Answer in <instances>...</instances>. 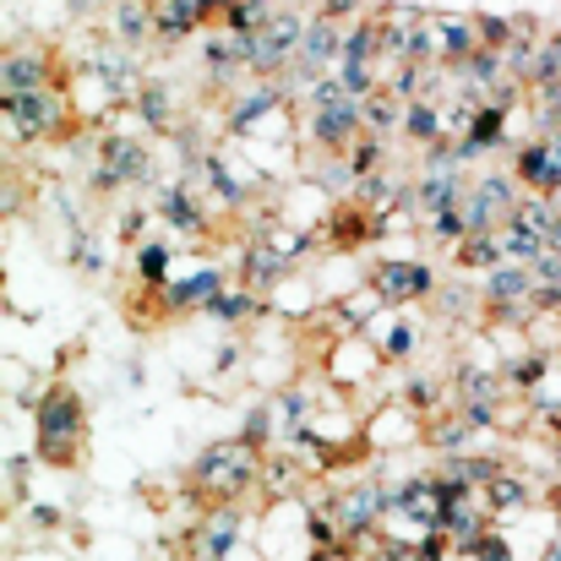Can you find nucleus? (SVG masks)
<instances>
[{
    "label": "nucleus",
    "instance_id": "nucleus-1",
    "mask_svg": "<svg viewBox=\"0 0 561 561\" xmlns=\"http://www.w3.org/2000/svg\"><path fill=\"white\" fill-rule=\"evenodd\" d=\"M33 447H38V458L55 463V469L82 463V447H88V409H82L77 387L55 381V387L38 392V403H33Z\"/></svg>",
    "mask_w": 561,
    "mask_h": 561
},
{
    "label": "nucleus",
    "instance_id": "nucleus-2",
    "mask_svg": "<svg viewBox=\"0 0 561 561\" xmlns=\"http://www.w3.org/2000/svg\"><path fill=\"white\" fill-rule=\"evenodd\" d=\"M262 447H251L245 436H224V442H213V447H202L196 453V463H191V485H196V496H207V502H240V496H251V485L262 480Z\"/></svg>",
    "mask_w": 561,
    "mask_h": 561
},
{
    "label": "nucleus",
    "instance_id": "nucleus-3",
    "mask_svg": "<svg viewBox=\"0 0 561 561\" xmlns=\"http://www.w3.org/2000/svg\"><path fill=\"white\" fill-rule=\"evenodd\" d=\"M5 131H11V148H16V142L66 137V131H71V93H66V82L5 99Z\"/></svg>",
    "mask_w": 561,
    "mask_h": 561
},
{
    "label": "nucleus",
    "instance_id": "nucleus-4",
    "mask_svg": "<svg viewBox=\"0 0 561 561\" xmlns=\"http://www.w3.org/2000/svg\"><path fill=\"white\" fill-rule=\"evenodd\" d=\"M518 202H524L518 175H480V181L469 186V196H463V224H469V234H496V229H507L513 213H518Z\"/></svg>",
    "mask_w": 561,
    "mask_h": 561
},
{
    "label": "nucleus",
    "instance_id": "nucleus-5",
    "mask_svg": "<svg viewBox=\"0 0 561 561\" xmlns=\"http://www.w3.org/2000/svg\"><path fill=\"white\" fill-rule=\"evenodd\" d=\"M148 148L137 137H121V131H104L99 137V153H93V186L99 191H121V186H137L148 175Z\"/></svg>",
    "mask_w": 561,
    "mask_h": 561
},
{
    "label": "nucleus",
    "instance_id": "nucleus-6",
    "mask_svg": "<svg viewBox=\"0 0 561 561\" xmlns=\"http://www.w3.org/2000/svg\"><path fill=\"white\" fill-rule=\"evenodd\" d=\"M366 284L381 295V306H414L436 295V273L425 262H376Z\"/></svg>",
    "mask_w": 561,
    "mask_h": 561
},
{
    "label": "nucleus",
    "instance_id": "nucleus-7",
    "mask_svg": "<svg viewBox=\"0 0 561 561\" xmlns=\"http://www.w3.org/2000/svg\"><path fill=\"white\" fill-rule=\"evenodd\" d=\"M0 82H5V99L16 93H38V88H55V55L49 44H11L5 49V66H0Z\"/></svg>",
    "mask_w": 561,
    "mask_h": 561
},
{
    "label": "nucleus",
    "instance_id": "nucleus-8",
    "mask_svg": "<svg viewBox=\"0 0 561 561\" xmlns=\"http://www.w3.org/2000/svg\"><path fill=\"white\" fill-rule=\"evenodd\" d=\"M463 196H469L463 170H425V175L414 181V191H409V213H414L420 224H431V218L463 207Z\"/></svg>",
    "mask_w": 561,
    "mask_h": 561
},
{
    "label": "nucleus",
    "instance_id": "nucleus-9",
    "mask_svg": "<svg viewBox=\"0 0 561 561\" xmlns=\"http://www.w3.org/2000/svg\"><path fill=\"white\" fill-rule=\"evenodd\" d=\"M284 104H289V88H284L278 77H273V82L251 77V88L229 104V131H234V137H245V131H256L273 110H284Z\"/></svg>",
    "mask_w": 561,
    "mask_h": 561
},
{
    "label": "nucleus",
    "instance_id": "nucleus-10",
    "mask_svg": "<svg viewBox=\"0 0 561 561\" xmlns=\"http://www.w3.org/2000/svg\"><path fill=\"white\" fill-rule=\"evenodd\" d=\"M240 524H245V507L240 502H213L207 518H202V529H196V561H229Z\"/></svg>",
    "mask_w": 561,
    "mask_h": 561
},
{
    "label": "nucleus",
    "instance_id": "nucleus-11",
    "mask_svg": "<svg viewBox=\"0 0 561 561\" xmlns=\"http://www.w3.org/2000/svg\"><path fill=\"white\" fill-rule=\"evenodd\" d=\"M513 175H518V186L535 191V196H557L561 191V159L551 153V142H546V137H535V142H524V148H518Z\"/></svg>",
    "mask_w": 561,
    "mask_h": 561
},
{
    "label": "nucleus",
    "instance_id": "nucleus-12",
    "mask_svg": "<svg viewBox=\"0 0 561 561\" xmlns=\"http://www.w3.org/2000/svg\"><path fill=\"white\" fill-rule=\"evenodd\" d=\"M284 267H289V256L278 251V240L251 234V245H245V256H240V284L262 295V289H273V284L284 278Z\"/></svg>",
    "mask_w": 561,
    "mask_h": 561
},
{
    "label": "nucleus",
    "instance_id": "nucleus-13",
    "mask_svg": "<svg viewBox=\"0 0 561 561\" xmlns=\"http://www.w3.org/2000/svg\"><path fill=\"white\" fill-rule=\"evenodd\" d=\"M218 295H224V273H218V267H207V273H191V278H181V284L159 289V306L181 317V311H207Z\"/></svg>",
    "mask_w": 561,
    "mask_h": 561
},
{
    "label": "nucleus",
    "instance_id": "nucleus-14",
    "mask_svg": "<svg viewBox=\"0 0 561 561\" xmlns=\"http://www.w3.org/2000/svg\"><path fill=\"white\" fill-rule=\"evenodd\" d=\"M202 22H207V16H202V0H153V38H159L164 49L191 38Z\"/></svg>",
    "mask_w": 561,
    "mask_h": 561
},
{
    "label": "nucleus",
    "instance_id": "nucleus-15",
    "mask_svg": "<svg viewBox=\"0 0 561 561\" xmlns=\"http://www.w3.org/2000/svg\"><path fill=\"white\" fill-rule=\"evenodd\" d=\"M431 22H436V49H442V66H463L474 49H485V44H480L474 16H431Z\"/></svg>",
    "mask_w": 561,
    "mask_h": 561
},
{
    "label": "nucleus",
    "instance_id": "nucleus-16",
    "mask_svg": "<svg viewBox=\"0 0 561 561\" xmlns=\"http://www.w3.org/2000/svg\"><path fill=\"white\" fill-rule=\"evenodd\" d=\"M403 137H409L414 148L447 142V104H436V99H414V104L403 110Z\"/></svg>",
    "mask_w": 561,
    "mask_h": 561
},
{
    "label": "nucleus",
    "instance_id": "nucleus-17",
    "mask_svg": "<svg viewBox=\"0 0 561 561\" xmlns=\"http://www.w3.org/2000/svg\"><path fill=\"white\" fill-rule=\"evenodd\" d=\"M535 507V485L524 480V474H496L491 485H485V513L491 518H502V513H529Z\"/></svg>",
    "mask_w": 561,
    "mask_h": 561
},
{
    "label": "nucleus",
    "instance_id": "nucleus-18",
    "mask_svg": "<svg viewBox=\"0 0 561 561\" xmlns=\"http://www.w3.org/2000/svg\"><path fill=\"white\" fill-rule=\"evenodd\" d=\"M376 229H381V218H376L371 207H355V202H344V213H333V224H328V234H333V245H339V251L366 245Z\"/></svg>",
    "mask_w": 561,
    "mask_h": 561
},
{
    "label": "nucleus",
    "instance_id": "nucleus-19",
    "mask_svg": "<svg viewBox=\"0 0 561 561\" xmlns=\"http://www.w3.org/2000/svg\"><path fill=\"white\" fill-rule=\"evenodd\" d=\"M453 262H458L463 273H491V267H502V262H507L502 229H496V234H469V240H458V245H453Z\"/></svg>",
    "mask_w": 561,
    "mask_h": 561
},
{
    "label": "nucleus",
    "instance_id": "nucleus-20",
    "mask_svg": "<svg viewBox=\"0 0 561 561\" xmlns=\"http://www.w3.org/2000/svg\"><path fill=\"white\" fill-rule=\"evenodd\" d=\"M453 392H458V403H496L507 392V376L480 371V366H458L453 371Z\"/></svg>",
    "mask_w": 561,
    "mask_h": 561
},
{
    "label": "nucleus",
    "instance_id": "nucleus-21",
    "mask_svg": "<svg viewBox=\"0 0 561 561\" xmlns=\"http://www.w3.org/2000/svg\"><path fill=\"white\" fill-rule=\"evenodd\" d=\"M110 27H115L121 44H148L153 38V5L148 0H121L110 11Z\"/></svg>",
    "mask_w": 561,
    "mask_h": 561
},
{
    "label": "nucleus",
    "instance_id": "nucleus-22",
    "mask_svg": "<svg viewBox=\"0 0 561 561\" xmlns=\"http://www.w3.org/2000/svg\"><path fill=\"white\" fill-rule=\"evenodd\" d=\"M403 99L392 93V88H376L371 99H360V115H366V131H376V137H387V131H403Z\"/></svg>",
    "mask_w": 561,
    "mask_h": 561
},
{
    "label": "nucleus",
    "instance_id": "nucleus-23",
    "mask_svg": "<svg viewBox=\"0 0 561 561\" xmlns=\"http://www.w3.org/2000/svg\"><path fill=\"white\" fill-rule=\"evenodd\" d=\"M159 213H164L175 229H186V234H202V229H207V213L191 202L186 186H164L159 191Z\"/></svg>",
    "mask_w": 561,
    "mask_h": 561
},
{
    "label": "nucleus",
    "instance_id": "nucleus-24",
    "mask_svg": "<svg viewBox=\"0 0 561 561\" xmlns=\"http://www.w3.org/2000/svg\"><path fill=\"white\" fill-rule=\"evenodd\" d=\"M561 82V33H546V44L535 49V60H529V71H524V88L529 93H540V88H551Z\"/></svg>",
    "mask_w": 561,
    "mask_h": 561
},
{
    "label": "nucleus",
    "instance_id": "nucleus-25",
    "mask_svg": "<svg viewBox=\"0 0 561 561\" xmlns=\"http://www.w3.org/2000/svg\"><path fill=\"white\" fill-rule=\"evenodd\" d=\"M137 110H142V121H148L153 131H170V126H175L170 88H159V82H142V93H137Z\"/></svg>",
    "mask_w": 561,
    "mask_h": 561
},
{
    "label": "nucleus",
    "instance_id": "nucleus-26",
    "mask_svg": "<svg viewBox=\"0 0 561 561\" xmlns=\"http://www.w3.org/2000/svg\"><path fill=\"white\" fill-rule=\"evenodd\" d=\"M256 311H262L256 289H240V295H218V300L207 306V317H213V322H245V317H256Z\"/></svg>",
    "mask_w": 561,
    "mask_h": 561
},
{
    "label": "nucleus",
    "instance_id": "nucleus-27",
    "mask_svg": "<svg viewBox=\"0 0 561 561\" xmlns=\"http://www.w3.org/2000/svg\"><path fill=\"white\" fill-rule=\"evenodd\" d=\"M546 371H551V355H546V350H535V355H524V360H513V366H507V387H513V392H529V387H540V381H546Z\"/></svg>",
    "mask_w": 561,
    "mask_h": 561
},
{
    "label": "nucleus",
    "instance_id": "nucleus-28",
    "mask_svg": "<svg viewBox=\"0 0 561 561\" xmlns=\"http://www.w3.org/2000/svg\"><path fill=\"white\" fill-rule=\"evenodd\" d=\"M381 153H387V148H381V137H376V131H360V137H355V148H350L344 159H350V170L366 181V175H381Z\"/></svg>",
    "mask_w": 561,
    "mask_h": 561
},
{
    "label": "nucleus",
    "instance_id": "nucleus-29",
    "mask_svg": "<svg viewBox=\"0 0 561 561\" xmlns=\"http://www.w3.org/2000/svg\"><path fill=\"white\" fill-rule=\"evenodd\" d=\"M262 480H267V491H273L278 502H289V485H300V463H295V458H267V463H262Z\"/></svg>",
    "mask_w": 561,
    "mask_h": 561
},
{
    "label": "nucleus",
    "instance_id": "nucleus-30",
    "mask_svg": "<svg viewBox=\"0 0 561 561\" xmlns=\"http://www.w3.org/2000/svg\"><path fill=\"white\" fill-rule=\"evenodd\" d=\"M535 126H540V137H551L561 126V82H551V88L535 93Z\"/></svg>",
    "mask_w": 561,
    "mask_h": 561
},
{
    "label": "nucleus",
    "instance_id": "nucleus-31",
    "mask_svg": "<svg viewBox=\"0 0 561 561\" xmlns=\"http://www.w3.org/2000/svg\"><path fill=\"white\" fill-rule=\"evenodd\" d=\"M474 27H480V44L485 49H513V16H474Z\"/></svg>",
    "mask_w": 561,
    "mask_h": 561
},
{
    "label": "nucleus",
    "instance_id": "nucleus-32",
    "mask_svg": "<svg viewBox=\"0 0 561 561\" xmlns=\"http://www.w3.org/2000/svg\"><path fill=\"white\" fill-rule=\"evenodd\" d=\"M273 425H278V420H273V409H267V403H256V409L245 414V425H240V436H245L251 447H267V442H273Z\"/></svg>",
    "mask_w": 561,
    "mask_h": 561
},
{
    "label": "nucleus",
    "instance_id": "nucleus-33",
    "mask_svg": "<svg viewBox=\"0 0 561 561\" xmlns=\"http://www.w3.org/2000/svg\"><path fill=\"white\" fill-rule=\"evenodd\" d=\"M436 398H442V387H436V381H425V376H414V381L403 387L409 414H431V409H436Z\"/></svg>",
    "mask_w": 561,
    "mask_h": 561
},
{
    "label": "nucleus",
    "instance_id": "nucleus-34",
    "mask_svg": "<svg viewBox=\"0 0 561 561\" xmlns=\"http://www.w3.org/2000/svg\"><path fill=\"white\" fill-rule=\"evenodd\" d=\"M431 234H436L442 245H458V240H469V224H463V207H453V213H442V218H431Z\"/></svg>",
    "mask_w": 561,
    "mask_h": 561
},
{
    "label": "nucleus",
    "instance_id": "nucleus-35",
    "mask_svg": "<svg viewBox=\"0 0 561 561\" xmlns=\"http://www.w3.org/2000/svg\"><path fill=\"white\" fill-rule=\"evenodd\" d=\"M164 273H170V245H142V284L164 289Z\"/></svg>",
    "mask_w": 561,
    "mask_h": 561
},
{
    "label": "nucleus",
    "instance_id": "nucleus-36",
    "mask_svg": "<svg viewBox=\"0 0 561 561\" xmlns=\"http://www.w3.org/2000/svg\"><path fill=\"white\" fill-rule=\"evenodd\" d=\"M469 561H518V557H513V540H502V535L491 529V535L469 551Z\"/></svg>",
    "mask_w": 561,
    "mask_h": 561
},
{
    "label": "nucleus",
    "instance_id": "nucleus-37",
    "mask_svg": "<svg viewBox=\"0 0 561 561\" xmlns=\"http://www.w3.org/2000/svg\"><path fill=\"white\" fill-rule=\"evenodd\" d=\"M409 350H414V328H403V322H398V328L381 339V360H403Z\"/></svg>",
    "mask_w": 561,
    "mask_h": 561
},
{
    "label": "nucleus",
    "instance_id": "nucleus-38",
    "mask_svg": "<svg viewBox=\"0 0 561 561\" xmlns=\"http://www.w3.org/2000/svg\"><path fill=\"white\" fill-rule=\"evenodd\" d=\"M381 561H442V557H431L425 546H392V540H381Z\"/></svg>",
    "mask_w": 561,
    "mask_h": 561
},
{
    "label": "nucleus",
    "instance_id": "nucleus-39",
    "mask_svg": "<svg viewBox=\"0 0 561 561\" xmlns=\"http://www.w3.org/2000/svg\"><path fill=\"white\" fill-rule=\"evenodd\" d=\"M360 5H371V0H322L317 11H328V16H339V22H355V16H360Z\"/></svg>",
    "mask_w": 561,
    "mask_h": 561
},
{
    "label": "nucleus",
    "instance_id": "nucleus-40",
    "mask_svg": "<svg viewBox=\"0 0 561 561\" xmlns=\"http://www.w3.org/2000/svg\"><path fill=\"white\" fill-rule=\"evenodd\" d=\"M469 306H474L469 289H447V295H442V311H447V317H458V311H469Z\"/></svg>",
    "mask_w": 561,
    "mask_h": 561
},
{
    "label": "nucleus",
    "instance_id": "nucleus-41",
    "mask_svg": "<svg viewBox=\"0 0 561 561\" xmlns=\"http://www.w3.org/2000/svg\"><path fill=\"white\" fill-rule=\"evenodd\" d=\"M234 360H240V350H234V344H224V350H218V371H229Z\"/></svg>",
    "mask_w": 561,
    "mask_h": 561
},
{
    "label": "nucleus",
    "instance_id": "nucleus-42",
    "mask_svg": "<svg viewBox=\"0 0 561 561\" xmlns=\"http://www.w3.org/2000/svg\"><path fill=\"white\" fill-rule=\"evenodd\" d=\"M540 561H561V535L551 540V546H546V557H540Z\"/></svg>",
    "mask_w": 561,
    "mask_h": 561
},
{
    "label": "nucleus",
    "instance_id": "nucleus-43",
    "mask_svg": "<svg viewBox=\"0 0 561 561\" xmlns=\"http://www.w3.org/2000/svg\"><path fill=\"white\" fill-rule=\"evenodd\" d=\"M546 142H551V153H557V159H561V126H557V131H551V137H546Z\"/></svg>",
    "mask_w": 561,
    "mask_h": 561
}]
</instances>
